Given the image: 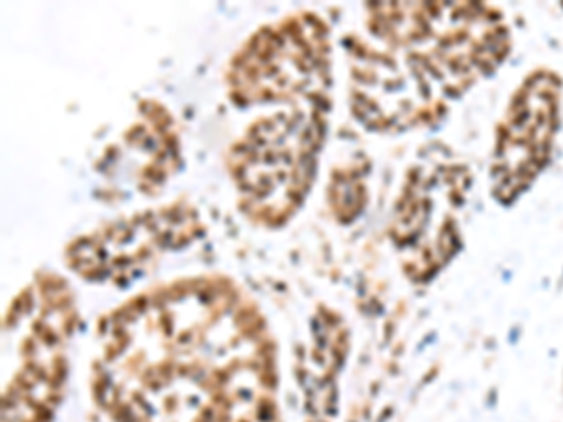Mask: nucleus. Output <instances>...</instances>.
<instances>
[{
	"mask_svg": "<svg viewBox=\"0 0 563 422\" xmlns=\"http://www.w3.org/2000/svg\"><path fill=\"white\" fill-rule=\"evenodd\" d=\"M111 389L130 422H267L263 353L230 308L180 297L117 331Z\"/></svg>",
	"mask_w": 563,
	"mask_h": 422,
	"instance_id": "nucleus-1",
	"label": "nucleus"
}]
</instances>
